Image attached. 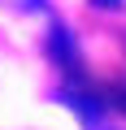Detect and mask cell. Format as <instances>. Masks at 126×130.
Returning <instances> with one entry per match:
<instances>
[{"label":"cell","instance_id":"obj_2","mask_svg":"<svg viewBox=\"0 0 126 130\" xmlns=\"http://www.w3.org/2000/svg\"><path fill=\"white\" fill-rule=\"evenodd\" d=\"M57 100L65 104L70 113H78L87 126H96V121H100V117L113 108V104H109L100 91H91L87 83H61V87H57Z\"/></svg>","mask_w":126,"mask_h":130},{"label":"cell","instance_id":"obj_1","mask_svg":"<svg viewBox=\"0 0 126 130\" xmlns=\"http://www.w3.org/2000/svg\"><path fill=\"white\" fill-rule=\"evenodd\" d=\"M44 48H48L52 65L65 74V83H83V56H78V43H74V35L61 26V22H52V30H48V39H44Z\"/></svg>","mask_w":126,"mask_h":130},{"label":"cell","instance_id":"obj_4","mask_svg":"<svg viewBox=\"0 0 126 130\" xmlns=\"http://www.w3.org/2000/svg\"><path fill=\"white\" fill-rule=\"evenodd\" d=\"M109 100H113V108H122V113H126V83H122V87H113V91H109Z\"/></svg>","mask_w":126,"mask_h":130},{"label":"cell","instance_id":"obj_3","mask_svg":"<svg viewBox=\"0 0 126 130\" xmlns=\"http://www.w3.org/2000/svg\"><path fill=\"white\" fill-rule=\"evenodd\" d=\"M0 5H5L9 18H13V13H22V18H44V13H48L44 0H0Z\"/></svg>","mask_w":126,"mask_h":130},{"label":"cell","instance_id":"obj_5","mask_svg":"<svg viewBox=\"0 0 126 130\" xmlns=\"http://www.w3.org/2000/svg\"><path fill=\"white\" fill-rule=\"evenodd\" d=\"M91 5H96V9H117L122 0H91Z\"/></svg>","mask_w":126,"mask_h":130}]
</instances>
